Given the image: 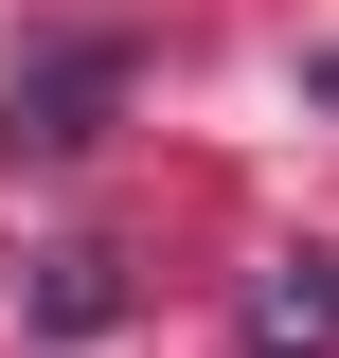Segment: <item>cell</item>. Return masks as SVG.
I'll return each instance as SVG.
<instances>
[{"label":"cell","instance_id":"cell-2","mask_svg":"<svg viewBox=\"0 0 339 358\" xmlns=\"http://www.w3.org/2000/svg\"><path fill=\"white\" fill-rule=\"evenodd\" d=\"M322 341H339V251H286L250 287V358H322Z\"/></svg>","mask_w":339,"mask_h":358},{"label":"cell","instance_id":"cell-1","mask_svg":"<svg viewBox=\"0 0 339 358\" xmlns=\"http://www.w3.org/2000/svg\"><path fill=\"white\" fill-rule=\"evenodd\" d=\"M107 108H126V36H36L18 90H0V143H18V162H72Z\"/></svg>","mask_w":339,"mask_h":358},{"label":"cell","instance_id":"cell-3","mask_svg":"<svg viewBox=\"0 0 339 358\" xmlns=\"http://www.w3.org/2000/svg\"><path fill=\"white\" fill-rule=\"evenodd\" d=\"M36 322L89 341V322H107V251H54V268H36Z\"/></svg>","mask_w":339,"mask_h":358}]
</instances>
